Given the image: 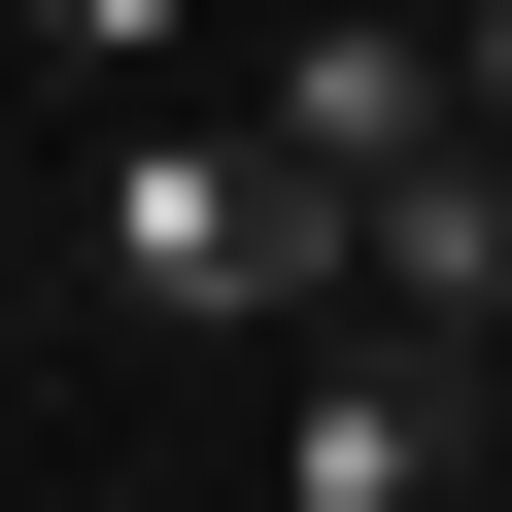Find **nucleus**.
Returning a JSON list of instances; mask_svg holds the SVG:
<instances>
[{
  "instance_id": "nucleus-1",
  "label": "nucleus",
  "mask_w": 512,
  "mask_h": 512,
  "mask_svg": "<svg viewBox=\"0 0 512 512\" xmlns=\"http://www.w3.org/2000/svg\"><path fill=\"white\" fill-rule=\"evenodd\" d=\"M69 239H103V308H137V342H274V308H342V205L239 137V103H103Z\"/></svg>"
},
{
  "instance_id": "nucleus-2",
  "label": "nucleus",
  "mask_w": 512,
  "mask_h": 512,
  "mask_svg": "<svg viewBox=\"0 0 512 512\" xmlns=\"http://www.w3.org/2000/svg\"><path fill=\"white\" fill-rule=\"evenodd\" d=\"M342 308H410V342H512V137H410V171L342 205Z\"/></svg>"
},
{
  "instance_id": "nucleus-3",
  "label": "nucleus",
  "mask_w": 512,
  "mask_h": 512,
  "mask_svg": "<svg viewBox=\"0 0 512 512\" xmlns=\"http://www.w3.org/2000/svg\"><path fill=\"white\" fill-rule=\"evenodd\" d=\"M239 137H274L308 205H376V171L444 137V69H410V0H342V35H274V69H239Z\"/></svg>"
},
{
  "instance_id": "nucleus-4",
  "label": "nucleus",
  "mask_w": 512,
  "mask_h": 512,
  "mask_svg": "<svg viewBox=\"0 0 512 512\" xmlns=\"http://www.w3.org/2000/svg\"><path fill=\"white\" fill-rule=\"evenodd\" d=\"M274 512H444V342H308V410H274Z\"/></svg>"
},
{
  "instance_id": "nucleus-5",
  "label": "nucleus",
  "mask_w": 512,
  "mask_h": 512,
  "mask_svg": "<svg viewBox=\"0 0 512 512\" xmlns=\"http://www.w3.org/2000/svg\"><path fill=\"white\" fill-rule=\"evenodd\" d=\"M0 35H35V69H103V103H171V69H205V0H0Z\"/></svg>"
},
{
  "instance_id": "nucleus-6",
  "label": "nucleus",
  "mask_w": 512,
  "mask_h": 512,
  "mask_svg": "<svg viewBox=\"0 0 512 512\" xmlns=\"http://www.w3.org/2000/svg\"><path fill=\"white\" fill-rule=\"evenodd\" d=\"M410 69H444V137H512V0H444V35H410Z\"/></svg>"
},
{
  "instance_id": "nucleus-7",
  "label": "nucleus",
  "mask_w": 512,
  "mask_h": 512,
  "mask_svg": "<svg viewBox=\"0 0 512 512\" xmlns=\"http://www.w3.org/2000/svg\"><path fill=\"white\" fill-rule=\"evenodd\" d=\"M444 512H512V478H444Z\"/></svg>"
},
{
  "instance_id": "nucleus-8",
  "label": "nucleus",
  "mask_w": 512,
  "mask_h": 512,
  "mask_svg": "<svg viewBox=\"0 0 512 512\" xmlns=\"http://www.w3.org/2000/svg\"><path fill=\"white\" fill-rule=\"evenodd\" d=\"M478 376H512V342H478Z\"/></svg>"
}]
</instances>
